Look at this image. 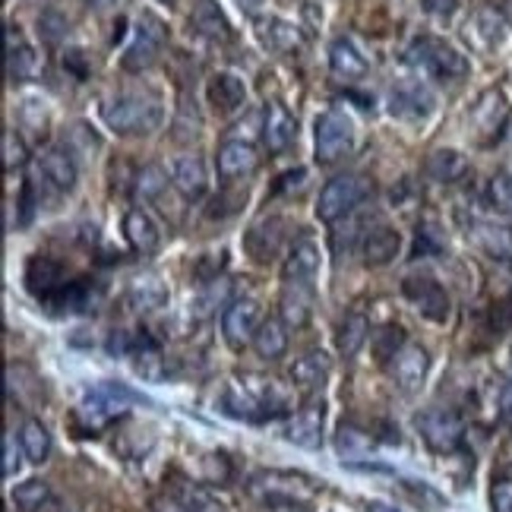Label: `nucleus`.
<instances>
[{
    "instance_id": "nucleus-20",
    "label": "nucleus",
    "mask_w": 512,
    "mask_h": 512,
    "mask_svg": "<svg viewBox=\"0 0 512 512\" xmlns=\"http://www.w3.org/2000/svg\"><path fill=\"white\" fill-rule=\"evenodd\" d=\"M168 174H171V187L181 196H187V200H200L209 190V168L200 155H181V159H174Z\"/></svg>"
},
{
    "instance_id": "nucleus-35",
    "label": "nucleus",
    "mask_w": 512,
    "mask_h": 512,
    "mask_svg": "<svg viewBox=\"0 0 512 512\" xmlns=\"http://www.w3.org/2000/svg\"><path fill=\"white\" fill-rule=\"evenodd\" d=\"M367 339H370V320L364 317V313H348L339 326V336H336L339 351L345 354V358H354V354L367 345Z\"/></svg>"
},
{
    "instance_id": "nucleus-10",
    "label": "nucleus",
    "mask_w": 512,
    "mask_h": 512,
    "mask_svg": "<svg viewBox=\"0 0 512 512\" xmlns=\"http://www.w3.org/2000/svg\"><path fill=\"white\" fill-rule=\"evenodd\" d=\"M427 373H430V354L418 342H402L396 354L389 358V377L402 392H408V396L424 386Z\"/></svg>"
},
{
    "instance_id": "nucleus-22",
    "label": "nucleus",
    "mask_w": 512,
    "mask_h": 512,
    "mask_svg": "<svg viewBox=\"0 0 512 512\" xmlns=\"http://www.w3.org/2000/svg\"><path fill=\"white\" fill-rule=\"evenodd\" d=\"M294 136H298V121L288 114V108L279 102L266 105V111H263V143H266V149L279 155L294 143Z\"/></svg>"
},
{
    "instance_id": "nucleus-34",
    "label": "nucleus",
    "mask_w": 512,
    "mask_h": 512,
    "mask_svg": "<svg viewBox=\"0 0 512 512\" xmlns=\"http://www.w3.org/2000/svg\"><path fill=\"white\" fill-rule=\"evenodd\" d=\"M433 108V95L424 86H402L392 89V114L399 117H427Z\"/></svg>"
},
{
    "instance_id": "nucleus-39",
    "label": "nucleus",
    "mask_w": 512,
    "mask_h": 512,
    "mask_svg": "<svg viewBox=\"0 0 512 512\" xmlns=\"http://www.w3.org/2000/svg\"><path fill=\"white\" fill-rule=\"evenodd\" d=\"M0 152H4V168L7 171H16V168H23L29 162V146L26 140L19 136V130L7 127L4 136H0Z\"/></svg>"
},
{
    "instance_id": "nucleus-26",
    "label": "nucleus",
    "mask_w": 512,
    "mask_h": 512,
    "mask_svg": "<svg viewBox=\"0 0 512 512\" xmlns=\"http://www.w3.org/2000/svg\"><path fill=\"white\" fill-rule=\"evenodd\" d=\"M285 222L282 219H263V222H256L250 231H247V238H244V247L250 250L253 260H260V263H269L272 256H279L282 244H285Z\"/></svg>"
},
{
    "instance_id": "nucleus-6",
    "label": "nucleus",
    "mask_w": 512,
    "mask_h": 512,
    "mask_svg": "<svg viewBox=\"0 0 512 512\" xmlns=\"http://www.w3.org/2000/svg\"><path fill=\"white\" fill-rule=\"evenodd\" d=\"M408 61L421 73L433 76V80H462V76H468V57L459 48H452L449 42L433 35H421L418 42L408 48Z\"/></svg>"
},
{
    "instance_id": "nucleus-46",
    "label": "nucleus",
    "mask_w": 512,
    "mask_h": 512,
    "mask_svg": "<svg viewBox=\"0 0 512 512\" xmlns=\"http://www.w3.org/2000/svg\"><path fill=\"white\" fill-rule=\"evenodd\" d=\"M152 512H190V509H187V500L181 497H162V500H155Z\"/></svg>"
},
{
    "instance_id": "nucleus-21",
    "label": "nucleus",
    "mask_w": 512,
    "mask_h": 512,
    "mask_svg": "<svg viewBox=\"0 0 512 512\" xmlns=\"http://www.w3.org/2000/svg\"><path fill=\"white\" fill-rule=\"evenodd\" d=\"M124 234H127V244L136 250V253H155L162 247V225L155 222V215L149 209H127L124 215Z\"/></svg>"
},
{
    "instance_id": "nucleus-48",
    "label": "nucleus",
    "mask_w": 512,
    "mask_h": 512,
    "mask_svg": "<svg viewBox=\"0 0 512 512\" xmlns=\"http://www.w3.org/2000/svg\"><path fill=\"white\" fill-rule=\"evenodd\" d=\"M111 4H117V0H89V7H95V10H105Z\"/></svg>"
},
{
    "instance_id": "nucleus-31",
    "label": "nucleus",
    "mask_w": 512,
    "mask_h": 512,
    "mask_svg": "<svg viewBox=\"0 0 512 512\" xmlns=\"http://www.w3.org/2000/svg\"><path fill=\"white\" fill-rule=\"evenodd\" d=\"M313 313V288L307 285H285L279 301V317L288 323V329H301Z\"/></svg>"
},
{
    "instance_id": "nucleus-24",
    "label": "nucleus",
    "mask_w": 512,
    "mask_h": 512,
    "mask_svg": "<svg viewBox=\"0 0 512 512\" xmlns=\"http://www.w3.org/2000/svg\"><path fill=\"white\" fill-rule=\"evenodd\" d=\"M127 301L140 310V313H152V310H162L168 304V285L162 282L159 272H140L133 275L130 285H127Z\"/></svg>"
},
{
    "instance_id": "nucleus-17",
    "label": "nucleus",
    "mask_w": 512,
    "mask_h": 512,
    "mask_svg": "<svg viewBox=\"0 0 512 512\" xmlns=\"http://www.w3.org/2000/svg\"><path fill=\"white\" fill-rule=\"evenodd\" d=\"M402 291H405V298L418 307L421 317H427L433 323H446V317H449V294L443 291L440 282H433V279H405Z\"/></svg>"
},
{
    "instance_id": "nucleus-41",
    "label": "nucleus",
    "mask_w": 512,
    "mask_h": 512,
    "mask_svg": "<svg viewBox=\"0 0 512 512\" xmlns=\"http://www.w3.org/2000/svg\"><path fill=\"white\" fill-rule=\"evenodd\" d=\"M23 459H29L23 443H16L13 433H7L4 437V478H16L19 468H23Z\"/></svg>"
},
{
    "instance_id": "nucleus-25",
    "label": "nucleus",
    "mask_w": 512,
    "mask_h": 512,
    "mask_svg": "<svg viewBox=\"0 0 512 512\" xmlns=\"http://www.w3.org/2000/svg\"><path fill=\"white\" fill-rule=\"evenodd\" d=\"M329 70L332 76H339L345 83H358L367 76V57L358 51V45L351 42V38H336V42L329 45Z\"/></svg>"
},
{
    "instance_id": "nucleus-7",
    "label": "nucleus",
    "mask_w": 512,
    "mask_h": 512,
    "mask_svg": "<svg viewBox=\"0 0 512 512\" xmlns=\"http://www.w3.org/2000/svg\"><path fill=\"white\" fill-rule=\"evenodd\" d=\"M165 42H168V29L162 19H155L149 13L140 16V23H136V32H133V42L127 45L124 57H121V67L127 73H143L149 70L155 61L162 57L165 51Z\"/></svg>"
},
{
    "instance_id": "nucleus-40",
    "label": "nucleus",
    "mask_w": 512,
    "mask_h": 512,
    "mask_svg": "<svg viewBox=\"0 0 512 512\" xmlns=\"http://www.w3.org/2000/svg\"><path fill=\"white\" fill-rule=\"evenodd\" d=\"M487 200H490V206H494L497 212L512 215V174L509 171H500V174L490 177Z\"/></svg>"
},
{
    "instance_id": "nucleus-49",
    "label": "nucleus",
    "mask_w": 512,
    "mask_h": 512,
    "mask_svg": "<svg viewBox=\"0 0 512 512\" xmlns=\"http://www.w3.org/2000/svg\"><path fill=\"white\" fill-rule=\"evenodd\" d=\"M275 512H304V509H275Z\"/></svg>"
},
{
    "instance_id": "nucleus-1",
    "label": "nucleus",
    "mask_w": 512,
    "mask_h": 512,
    "mask_svg": "<svg viewBox=\"0 0 512 512\" xmlns=\"http://www.w3.org/2000/svg\"><path fill=\"white\" fill-rule=\"evenodd\" d=\"M291 408V392L263 373H244L234 377L222 392V411L231 418L263 421L272 415H285Z\"/></svg>"
},
{
    "instance_id": "nucleus-28",
    "label": "nucleus",
    "mask_w": 512,
    "mask_h": 512,
    "mask_svg": "<svg viewBox=\"0 0 512 512\" xmlns=\"http://www.w3.org/2000/svg\"><path fill=\"white\" fill-rule=\"evenodd\" d=\"M509 23L503 19V13H497L494 7H481L468 23V38L481 48H497L506 42Z\"/></svg>"
},
{
    "instance_id": "nucleus-2",
    "label": "nucleus",
    "mask_w": 512,
    "mask_h": 512,
    "mask_svg": "<svg viewBox=\"0 0 512 512\" xmlns=\"http://www.w3.org/2000/svg\"><path fill=\"white\" fill-rule=\"evenodd\" d=\"M102 117L108 130H114L117 136H149L162 127L165 108L162 98H155L149 92H124L108 98Z\"/></svg>"
},
{
    "instance_id": "nucleus-12",
    "label": "nucleus",
    "mask_w": 512,
    "mask_h": 512,
    "mask_svg": "<svg viewBox=\"0 0 512 512\" xmlns=\"http://www.w3.org/2000/svg\"><path fill=\"white\" fill-rule=\"evenodd\" d=\"M320 272V247L313 238H301L288 247L285 266H282V279L285 285H307L313 288Z\"/></svg>"
},
{
    "instance_id": "nucleus-44",
    "label": "nucleus",
    "mask_w": 512,
    "mask_h": 512,
    "mask_svg": "<svg viewBox=\"0 0 512 512\" xmlns=\"http://www.w3.org/2000/svg\"><path fill=\"white\" fill-rule=\"evenodd\" d=\"M424 13L437 16V19H449L452 13L459 10V0H421Z\"/></svg>"
},
{
    "instance_id": "nucleus-27",
    "label": "nucleus",
    "mask_w": 512,
    "mask_h": 512,
    "mask_svg": "<svg viewBox=\"0 0 512 512\" xmlns=\"http://www.w3.org/2000/svg\"><path fill=\"white\" fill-rule=\"evenodd\" d=\"M329 373H332V361L326 358V354L323 351H307L304 358H298L291 364V383H294V389H301V392H317V389L326 386Z\"/></svg>"
},
{
    "instance_id": "nucleus-9",
    "label": "nucleus",
    "mask_w": 512,
    "mask_h": 512,
    "mask_svg": "<svg viewBox=\"0 0 512 512\" xmlns=\"http://www.w3.org/2000/svg\"><path fill=\"white\" fill-rule=\"evenodd\" d=\"M263 323V310L256 298H234L225 310H222V339L234 348L244 351L247 345H253L256 329Z\"/></svg>"
},
{
    "instance_id": "nucleus-50",
    "label": "nucleus",
    "mask_w": 512,
    "mask_h": 512,
    "mask_svg": "<svg viewBox=\"0 0 512 512\" xmlns=\"http://www.w3.org/2000/svg\"><path fill=\"white\" fill-rule=\"evenodd\" d=\"M162 4H177V0H162Z\"/></svg>"
},
{
    "instance_id": "nucleus-15",
    "label": "nucleus",
    "mask_w": 512,
    "mask_h": 512,
    "mask_svg": "<svg viewBox=\"0 0 512 512\" xmlns=\"http://www.w3.org/2000/svg\"><path fill=\"white\" fill-rule=\"evenodd\" d=\"M42 67H45L42 54L26 42L19 26H7V76L10 80L13 83L35 80V76L42 73Z\"/></svg>"
},
{
    "instance_id": "nucleus-43",
    "label": "nucleus",
    "mask_w": 512,
    "mask_h": 512,
    "mask_svg": "<svg viewBox=\"0 0 512 512\" xmlns=\"http://www.w3.org/2000/svg\"><path fill=\"white\" fill-rule=\"evenodd\" d=\"M184 500H187V509L190 512H225V506L215 500V497H209L206 490H190Z\"/></svg>"
},
{
    "instance_id": "nucleus-36",
    "label": "nucleus",
    "mask_w": 512,
    "mask_h": 512,
    "mask_svg": "<svg viewBox=\"0 0 512 512\" xmlns=\"http://www.w3.org/2000/svg\"><path fill=\"white\" fill-rule=\"evenodd\" d=\"M336 449H339V456L345 462H358V459L373 456V440H370V433H364L361 427L342 424L339 433H336Z\"/></svg>"
},
{
    "instance_id": "nucleus-32",
    "label": "nucleus",
    "mask_w": 512,
    "mask_h": 512,
    "mask_svg": "<svg viewBox=\"0 0 512 512\" xmlns=\"http://www.w3.org/2000/svg\"><path fill=\"white\" fill-rule=\"evenodd\" d=\"M190 23L196 26V32L212 38V42H228L231 38V26H228V19L222 16L219 4H212V0H200L190 16Z\"/></svg>"
},
{
    "instance_id": "nucleus-5",
    "label": "nucleus",
    "mask_w": 512,
    "mask_h": 512,
    "mask_svg": "<svg viewBox=\"0 0 512 512\" xmlns=\"http://www.w3.org/2000/svg\"><path fill=\"white\" fill-rule=\"evenodd\" d=\"M354 140H358V130H354V121L345 108H329L313 124V155L320 165L342 162L345 155H351Z\"/></svg>"
},
{
    "instance_id": "nucleus-29",
    "label": "nucleus",
    "mask_w": 512,
    "mask_h": 512,
    "mask_svg": "<svg viewBox=\"0 0 512 512\" xmlns=\"http://www.w3.org/2000/svg\"><path fill=\"white\" fill-rule=\"evenodd\" d=\"M424 174L437 184H459L468 174V159L459 149H433L424 162Z\"/></svg>"
},
{
    "instance_id": "nucleus-16",
    "label": "nucleus",
    "mask_w": 512,
    "mask_h": 512,
    "mask_svg": "<svg viewBox=\"0 0 512 512\" xmlns=\"http://www.w3.org/2000/svg\"><path fill=\"white\" fill-rule=\"evenodd\" d=\"M471 241L481 253H487L497 263H512V225L497 219H478L468 228Z\"/></svg>"
},
{
    "instance_id": "nucleus-38",
    "label": "nucleus",
    "mask_w": 512,
    "mask_h": 512,
    "mask_svg": "<svg viewBox=\"0 0 512 512\" xmlns=\"http://www.w3.org/2000/svg\"><path fill=\"white\" fill-rule=\"evenodd\" d=\"M48 500H51V487H48V481H38V478L16 484V490H13V503L23 512H38Z\"/></svg>"
},
{
    "instance_id": "nucleus-18",
    "label": "nucleus",
    "mask_w": 512,
    "mask_h": 512,
    "mask_svg": "<svg viewBox=\"0 0 512 512\" xmlns=\"http://www.w3.org/2000/svg\"><path fill=\"white\" fill-rule=\"evenodd\" d=\"M215 168H219V177H225V181H241V177H250L260 168V155H256V146L250 140H228L219 146Z\"/></svg>"
},
{
    "instance_id": "nucleus-23",
    "label": "nucleus",
    "mask_w": 512,
    "mask_h": 512,
    "mask_svg": "<svg viewBox=\"0 0 512 512\" xmlns=\"http://www.w3.org/2000/svg\"><path fill=\"white\" fill-rule=\"evenodd\" d=\"M206 98L219 114H234L247 105V86L234 73H215L206 83Z\"/></svg>"
},
{
    "instance_id": "nucleus-19",
    "label": "nucleus",
    "mask_w": 512,
    "mask_h": 512,
    "mask_svg": "<svg viewBox=\"0 0 512 512\" xmlns=\"http://www.w3.org/2000/svg\"><path fill=\"white\" fill-rule=\"evenodd\" d=\"M38 177L57 193H70L80 181V168H76V159L67 149H45L42 159H38Z\"/></svg>"
},
{
    "instance_id": "nucleus-8",
    "label": "nucleus",
    "mask_w": 512,
    "mask_h": 512,
    "mask_svg": "<svg viewBox=\"0 0 512 512\" xmlns=\"http://www.w3.org/2000/svg\"><path fill=\"white\" fill-rule=\"evenodd\" d=\"M418 433L433 452L449 456V452L462 449L465 424H462V418L456 415V411H449V408H427L418 415Z\"/></svg>"
},
{
    "instance_id": "nucleus-37",
    "label": "nucleus",
    "mask_w": 512,
    "mask_h": 512,
    "mask_svg": "<svg viewBox=\"0 0 512 512\" xmlns=\"http://www.w3.org/2000/svg\"><path fill=\"white\" fill-rule=\"evenodd\" d=\"M168 171L165 168H159V165H146L140 174H136V196L140 200H146V203H155V200H162L165 196V190H168Z\"/></svg>"
},
{
    "instance_id": "nucleus-3",
    "label": "nucleus",
    "mask_w": 512,
    "mask_h": 512,
    "mask_svg": "<svg viewBox=\"0 0 512 512\" xmlns=\"http://www.w3.org/2000/svg\"><path fill=\"white\" fill-rule=\"evenodd\" d=\"M250 494L269 509H304L317 497V484L294 471H256L250 478Z\"/></svg>"
},
{
    "instance_id": "nucleus-13",
    "label": "nucleus",
    "mask_w": 512,
    "mask_h": 512,
    "mask_svg": "<svg viewBox=\"0 0 512 512\" xmlns=\"http://www.w3.org/2000/svg\"><path fill=\"white\" fill-rule=\"evenodd\" d=\"M358 247H361L364 266L380 269V266H389L402 253V234L392 228V225L380 222V225H373L370 231L361 234V244Z\"/></svg>"
},
{
    "instance_id": "nucleus-42",
    "label": "nucleus",
    "mask_w": 512,
    "mask_h": 512,
    "mask_svg": "<svg viewBox=\"0 0 512 512\" xmlns=\"http://www.w3.org/2000/svg\"><path fill=\"white\" fill-rule=\"evenodd\" d=\"M490 509L512 512V478H497L490 487Z\"/></svg>"
},
{
    "instance_id": "nucleus-30",
    "label": "nucleus",
    "mask_w": 512,
    "mask_h": 512,
    "mask_svg": "<svg viewBox=\"0 0 512 512\" xmlns=\"http://www.w3.org/2000/svg\"><path fill=\"white\" fill-rule=\"evenodd\" d=\"M253 351L263 361H279L288 351V323L282 317H266L253 336Z\"/></svg>"
},
{
    "instance_id": "nucleus-11",
    "label": "nucleus",
    "mask_w": 512,
    "mask_h": 512,
    "mask_svg": "<svg viewBox=\"0 0 512 512\" xmlns=\"http://www.w3.org/2000/svg\"><path fill=\"white\" fill-rule=\"evenodd\" d=\"M256 38L260 45L279 57H298L304 51V35L282 16H256Z\"/></svg>"
},
{
    "instance_id": "nucleus-14",
    "label": "nucleus",
    "mask_w": 512,
    "mask_h": 512,
    "mask_svg": "<svg viewBox=\"0 0 512 512\" xmlns=\"http://www.w3.org/2000/svg\"><path fill=\"white\" fill-rule=\"evenodd\" d=\"M323 421H326V408L323 402H307L298 408L285 424V440H291L301 449H320L323 443Z\"/></svg>"
},
{
    "instance_id": "nucleus-33",
    "label": "nucleus",
    "mask_w": 512,
    "mask_h": 512,
    "mask_svg": "<svg viewBox=\"0 0 512 512\" xmlns=\"http://www.w3.org/2000/svg\"><path fill=\"white\" fill-rule=\"evenodd\" d=\"M19 443H23L29 462L42 465V462H48V459H51L54 440H51V433H48V427H45L42 421L29 418L23 427H19Z\"/></svg>"
},
{
    "instance_id": "nucleus-47",
    "label": "nucleus",
    "mask_w": 512,
    "mask_h": 512,
    "mask_svg": "<svg viewBox=\"0 0 512 512\" xmlns=\"http://www.w3.org/2000/svg\"><path fill=\"white\" fill-rule=\"evenodd\" d=\"M367 512H399V509H396V506H389V503H380V500H377V503H370V506H367Z\"/></svg>"
},
{
    "instance_id": "nucleus-4",
    "label": "nucleus",
    "mask_w": 512,
    "mask_h": 512,
    "mask_svg": "<svg viewBox=\"0 0 512 512\" xmlns=\"http://www.w3.org/2000/svg\"><path fill=\"white\" fill-rule=\"evenodd\" d=\"M373 193V181L364 174H339L320 190L317 200V219L326 225H339L345 219H351Z\"/></svg>"
},
{
    "instance_id": "nucleus-45",
    "label": "nucleus",
    "mask_w": 512,
    "mask_h": 512,
    "mask_svg": "<svg viewBox=\"0 0 512 512\" xmlns=\"http://www.w3.org/2000/svg\"><path fill=\"white\" fill-rule=\"evenodd\" d=\"M497 411H500L503 424H509V427H512V383H503V386H500V396H497Z\"/></svg>"
}]
</instances>
